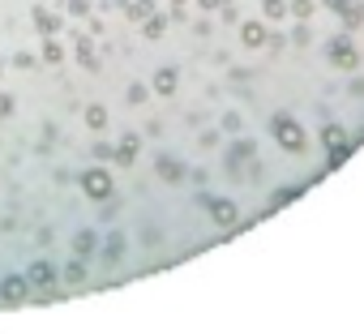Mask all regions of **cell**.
I'll return each mask as SVG.
<instances>
[{
  "label": "cell",
  "instance_id": "1",
  "mask_svg": "<svg viewBox=\"0 0 364 334\" xmlns=\"http://www.w3.org/2000/svg\"><path fill=\"white\" fill-rule=\"evenodd\" d=\"M82 189H86L94 201H103V197H112V176H107L103 167H90V172L82 176Z\"/></svg>",
  "mask_w": 364,
  "mask_h": 334
},
{
  "label": "cell",
  "instance_id": "2",
  "mask_svg": "<svg viewBox=\"0 0 364 334\" xmlns=\"http://www.w3.org/2000/svg\"><path fill=\"white\" fill-rule=\"evenodd\" d=\"M26 287H31V278H5V283H0V300H5V304H21V300H26Z\"/></svg>",
  "mask_w": 364,
  "mask_h": 334
},
{
  "label": "cell",
  "instance_id": "3",
  "mask_svg": "<svg viewBox=\"0 0 364 334\" xmlns=\"http://www.w3.org/2000/svg\"><path fill=\"white\" fill-rule=\"evenodd\" d=\"M26 278L35 283V287H47V283L56 278V266H52V262H35V266L26 270Z\"/></svg>",
  "mask_w": 364,
  "mask_h": 334
},
{
  "label": "cell",
  "instance_id": "4",
  "mask_svg": "<svg viewBox=\"0 0 364 334\" xmlns=\"http://www.w3.org/2000/svg\"><path fill=\"white\" fill-rule=\"evenodd\" d=\"M137 146H141L137 137H125V142L116 146V159H120V163H133V159H137Z\"/></svg>",
  "mask_w": 364,
  "mask_h": 334
},
{
  "label": "cell",
  "instance_id": "5",
  "mask_svg": "<svg viewBox=\"0 0 364 334\" xmlns=\"http://www.w3.org/2000/svg\"><path fill=\"white\" fill-rule=\"evenodd\" d=\"M86 124H90V128H103V124H107V112L99 108V103H94V108H86Z\"/></svg>",
  "mask_w": 364,
  "mask_h": 334
},
{
  "label": "cell",
  "instance_id": "6",
  "mask_svg": "<svg viewBox=\"0 0 364 334\" xmlns=\"http://www.w3.org/2000/svg\"><path fill=\"white\" fill-rule=\"evenodd\" d=\"M90 253H94V236L82 231V236H78V257H90Z\"/></svg>",
  "mask_w": 364,
  "mask_h": 334
},
{
  "label": "cell",
  "instance_id": "7",
  "mask_svg": "<svg viewBox=\"0 0 364 334\" xmlns=\"http://www.w3.org/2000/svg\"><path fill=\"white\" fill-rule=\"evenodd\" d=\"M35 22H39V31H56V17L47 13V9H39V13H35Z\"/></svg>",
  "mask_w": 364,
  "mask_h": 334
},
{
  "label": "cell",
  "instance_id": "8",
  "mask_svg": "<svg viewBox=\"0 0 364 334\" xmlns=\"http://www.w3.org/2000/svg\"><path fill=\"white\" fill-rule=\"evenodd\" d=\"M64 274H69V283H82V278H86V266H82V262H73Z\"/></svg>",
  "mask_w": 364,
  "mask_h": 334
}]
</instances>
